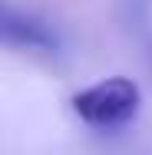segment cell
Returning <instances> with one entry per match:
<instances>
[{"instance_id":"obj_2","label":"cell","mask_w":152,"mask_h":155,"mask_svg":"<svg viewBox=\"0 0 152 155\" xmlns=\"http://www.w3.org/2000/svg\"><path fill=\"white\" fill-rule=\"evenodd\" d=\"M0 46H17V50H56V36L40 20L27 17L17 7L0 3Z\"/></svg>"},{"instance_id":"obj_1","label":"cell","mask_w":152,"mask_h":155,"mask_svg":"<svg viewBox=\"0 0 152 155\" xmlns=\"http://www.w3.org/2000/svg\"><path fill=\"white\" fill-rule=\"evenodd\" d=\"M73 109L83 122L99 125V129L122 125L139 112V86L126 76H109V79L90 86V89L76 93Z\"/></svg>"}]
</instances>
